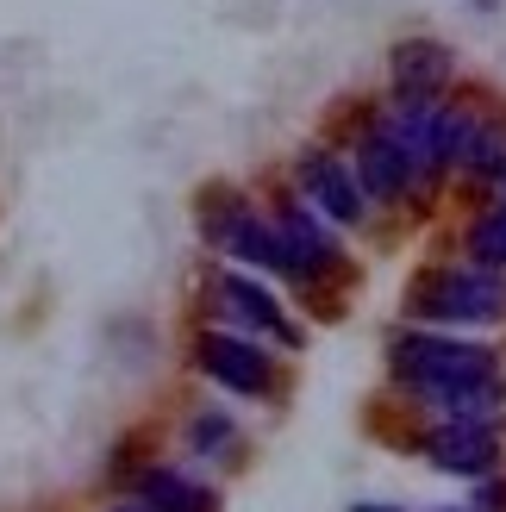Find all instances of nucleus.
<instances>
[{
	"label": "nucleus",
	"instance_id": "f3484780",
	"mask_svg": "<svg viewBox=\"0 0 506 512\" xmlns=\"http://www.w3.org/2000/svg\"><path fill=\"white\" fill-rule=\"evenodd\" d=\"M357 512H375V506H357Z\"/></svg>",
	"mask_w": 506,
	"mask_h": 512
},
{
	"label": "nucleus",
	"instance_id": "0eeeda50",
	"mask_svg": "<svg viewBox=\"0 0 506 512\" xmlns=\"http://www.w3.org/2000/svg\"><path fill=\"white\" fill-rule=\"evenodd\" d=\"M275 232H282V256H288V281H319V275H332L344 256L332 244V232L307 213V207H282V219H275Z\"/></svg>",
	"mask_w": 506,
	"mask_h": 512
},
{
	"label": "nucleus",
	"instance_id": "6e6552de",
	"mask_svg": "<svg viewBox=\"0 0 506 512\" xmlns=\"http://www.w3.org/2000/svg\"><path fill=\"white\" fill-rule=\"evenodd\" d=\"M425 456H432V469L444 475H488L500 463V431L494 425H438L432 438H425Z\"/></svg>",
	"mask_w": 506,
	"mask_h": 512
},
{
	"label": "nucleus",
	"instance_id": "f8f14e48",
	"mask_svg": "<svg viewBox=\"0 0 506 512\" xmlns=\"http://www.w3.org/2000/svg\"><path fill=\"white\" fill-rule=\"evenodd\" d=\"M138 494H144L150 512H213V494L200 488V481L175 475V469H150V475L138 481Z\"/></svg>",
	"mask_w": 506,
	"mask_h": 512
},
{
	"label": "nucleus",
	"instance_id": "4468645a",
	"mask_svg": "<svg viewBox=\"0 0 506 512\" xmlns=\"http://www.w3.org/2000/svg\"><path fill=\"white\" fill-rule=\"evenodd\" d=\"M194 438H200V450H207V456H232V444H238V431L225 425L219 413H200V419H194Z\"/></svg>",
	"mask_w": 506,
	"mask_h": 512
},
{
	"label": "nucleus",
	"instance_id": "39448f33",
	"mask_svg": "<svg viewBox=\"0 0 506 512\" xmlns=\"http://www.w3.org/2000/svg\"><path fill=\"white\" fill-rule=\"evenodd\" d=\"M200 369H207L219 388L250 394V400H269V388H275L269 356L257 344H244L238 331H207V338H200Z\"/></svg>",
	"mask_w": 506,
	"mask_h": 512
},
{
	"label": "nucleus",
	"instance_id": "423d86ee",
	"mask_svg": "<svg viewBox=\"0 0 506 512\" xmlns=\"http://www.w3.org/2000/svg\"><path fill=\"white\" fill-rule=\"evenodd\" d=\"M213 306H219L232 325H244V331H269V338L288 344V350L300 344V325L282 313V306H275V294H263L257 281H244V275H219V281H213Z\"/></svg>",
	"mask_w": 506,
	"mask_h": 512
},
{
	"label": "nucleus",
	"instance_id": "2eb2a0df",
	"mask_svg": "<svg viewBox=\"0 0 506 512\" xmlns=\"http://www.w3.org/2000/svg\"><path fill=\"white\" fill-rule=\"evenodd\" d=\"M494 207H506V175H500V182H494Z\"/></svg>",
	"mask_w": 506,
	"mask_h": 512
},
{
	"label": "nucleus",
	"instance_id": "7ed1b4c3",
	"mask_svg": "<svg viewBox=\"0 0 506 512\" xmlns=\"http://www.w3.org/2000/svg\"><path fill=\"white\" fill-rule=\"evenodd\" d=\"M350 169H357V182L369 194V207H400V200H413L419 175L407 163V150L394 144V132L382 119H369L357 132V150H350Z\"/></svg>",
	"mask_w": 506,
	"mask_h": 512
},
{
	"label": "nucleus",
	"instance_id": "20e7f679",
	"mask_svg": "<svg viewBox=\"0 0 506 512\" xmlns=\"http://www.w3.org/2000/svg\"><path fill=\"white\" fill-rule=\"evenodd\" d=\"M300 194L338 225H363V213H369V194L357 182V169H350L338 150H307V157H300Z\"/></svg>",
	"mask_w": 506,
	"mask_h": 512
},
{
	"label": "nucleus",
	"instance_id": "1a4fd4ad",
	"mask_svg": "<svg viewBox=\"0 0 506 512\" xmlns=\"http://www.w3.org/2000/svg\"><path fill=\"white\" fill-rule=\"evenodd\" d=\"M388 82H394V94H444L457 82V57L438 38H407L388 57Z\"/></svg>",
	"mask_w": 506,
	"mask_h": 512
},
{
	"label": "nucleus",
	"instance_id": "dca6fc26",
	"mask_svg": "<svg viewBox=\"0 0 506 512\" xmlns=\"http://www.w3.org/2000/svg\"><path fill=\"white\" fill-rule=\"evenodd\" d=\"M113 512H150V506H113Z\"/></svg>",
	"mask_w": 506,
	"mask_h": 512
},
{
	"label": "nucleus",
	"instance_id": "9d476101",
	"mask_svg": "<svg viewBox=\"0 0 506 512\" xmlns=\"http://www.w3.org/2000/svg\"><path fill=\"white\" fill-rule=\"evenodd\" d=\"M419 400L432 406L438 419L450 425H506V388H500V375L488 381H457V388H419Z\"/></svg>",
	"mask_w": 506,
	"mask_h": 512
},
{
	"label": "nucleus",
	"instance_id": "f03ea898",
	"mask_svg": "<svg viewBox=\"0 0 506 512\" xmlns=\"http://www.w3.org/2000/svg\"><path fill=\"white\" fill-rule=\"evenodd\" d=\"M419 313L444 319V325H494V319H506V281L488 263L444 269L419 288Z\"/></svg>",
	"mask_w": 506,
	"mask_h": 512
},
{
	"label": "nucleus",
	"instance_id": "f257e3e1",
	"mask_svg": "<svg viewBox=\"0 0 506 512\" xmlns=\"http://www.w3.org/2000/svg\"><path fill=\"white\" fill-rule=\"evenodd\" d=\"M394 375L419 394V388L488 381V375H500V363H494V350H482V344L438 338V331H407V338H394Z\"/></svg>",
	"mask_w": 506,
	"mask_h": 512
},
{
	"label": "nucleus",
	"instance_id": "9b49d317",
	"mask_svg": "<svg viewBox=\"0 0 506 512\" xmlns=\"http://www.w3.org/2000/svg\"><path fill=\"white\" fill-rule=\"evenodd\" d=\"M457 169H463V182H482V188H494L500 175H506V119H500V113H482V119H475V132H469V144H463Z\"/></svg>",
	"mask_w": 506,
	"mask_h": 512
},
{
	"label": "nucleus",
	"instance_id": "ddd939ff",
	"mask_svg": "<svg viewBox=\"0 0 506 512\" xmlns=\"http://www.w3.org/2000/svg\"><path fill=\"white\" fill-rule=\"evenodd\" d=\"M469 256L488 263V269H506V207H494L469 225Z\"/></svg>",
	"mask_w": 506,
	"mask_h": 512
}]
</instances>
